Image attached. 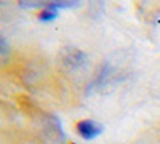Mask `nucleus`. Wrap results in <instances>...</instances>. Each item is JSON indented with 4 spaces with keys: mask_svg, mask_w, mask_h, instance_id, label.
Masks as SVG:
<instances>
[{
    "mask_svg": "<svg viewBox=\"0 0 160 144\" xmlns=\"http://www.w3.org/2000/svg\"><path fill=\"white\" fill-rule=\"evenodd\" d=\"M75 130H77V135L82 138V139H85V141H93V139H96V138L104 132V127H102V123H99V122L85 119V120L77 122Z\"/></svg>",
    "mask_w": 160,
    "mask_h": 144,
    "instance_id": "nucleus-1",
    "label": "nucleus"
},
{
    "mask_svg": "<svg viewBox=\"0 0 160 144\" xmlns=\"http://www.w3.org/2000/svg\"><path fill=\"white\" fill-rule=\"evenodd\" d=\"M62 64L71 71H77L87 64V55L78 48H66L62 51Z\"/></svg>",
    "mask_w": 160,
    "mask_h": 144,
    "instance_id": "nucleus-2",
    "label": "nucleus"
},
{
    "mask_svg": "<svg viewBox=\"0 0 160 144\" xmlns=\"http://www.w3.org/2000/svg\"><path fill=\"white\" fill-rule=\"evenodd\" d=\"M114 78H115V71H114V67L111 66L109 62H106V64H102V66H101L99 72L96 74L95 80H93V83H91V88H93V90L108 88V87L112 83Z\"/></svg>",
    "mask_w": 160,
    "mask_h": 144,
    "instance_id": "nucleus-3",
    "label": "nucleus"
},
{
    "mask_svg": "<svg viewBox=\"0 0 160 144\" xmlns=\"http://www.w3.org/2000/svg\"><path fill=\"white\" fill-rule=\"evenodd\" d=\"M58 16H59V11L53 8H40V11L37 13V19L40 22H51Z\"/></svg>",
    "mask_w": 160,
    "mask_h": 144,
    "instance_id": "nucleus-4",
    "label": "nucleus"
},
{
    "mask_svg": "<svg viewBox=\"0 0 160 144\" xmlns=\"http://www.w3.org/2000/svg\"><path fill=\"white\" fill-rule=\"evenodd\" d=\"M8 51H10V45H8V42L5 40L3 37H0V59H2L3 56H7V55H8Z\"/></svg>",
    "mask_w": 160,
    "mask_h": 144,
    "instance_id": "nucleus-5",
    "label": "nucleus"
}]
</instances>
